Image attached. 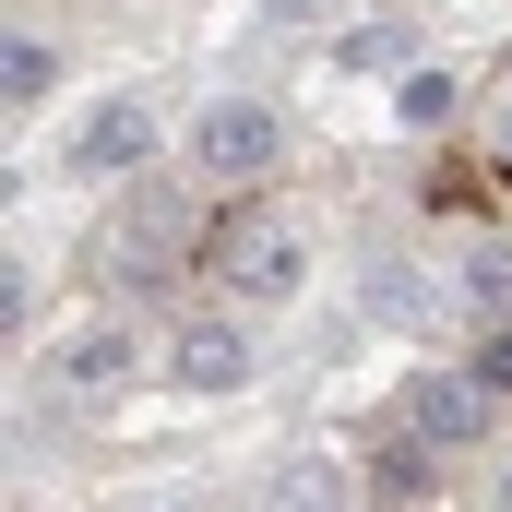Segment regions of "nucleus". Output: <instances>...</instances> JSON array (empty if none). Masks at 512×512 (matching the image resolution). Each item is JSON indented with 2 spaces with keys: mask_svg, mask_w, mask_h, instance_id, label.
I'll list each match as a JSON object with an SVG mask.
<instances>
[{
  "mask_svg": "<svg viewBox=\"0 0 512 512\" xmlns=\"http://www.w3.org/2000/svg\"><path fill=\"white\" fill-rule=\"evenodd\" d=\"M489 167H512V96L489 108Z\"/></svg>",
  "mask_w": 512,
  "mask_h": 512,
  "instance_id": "obj_15",
  "label": "nucleus"
},
{
  "mask_svg": "<svg viewBox=\"0 0 512 512\" xmlns=\"http://www.w3.org/2000/svg\"><path fill=\"white\" fill-rule=\"evenodd\" d=\"M477 382L512 405V322H477Z\"/></svg>",
  "mask_w": 512,
  "mask_h": 512,
  "instance_id": "obj_13",
  "label": "nucleus"
},
{
  "mask_svg": "<svg viewBox=\"0 0 512 512\" xmlns=\"http://www.w3.org/2000/svg\"><path fill=\"white\" fill-rule=\"evenodd\" d=\"M203 239H215V227H191V203H179V191H131V215L108 227V274H120L131 298H155L179 262H203Z\"/></svg>",
  "mask_w": 512,
  "mask_h": 512,
  "instance_id": "obj_4",
  "label": "nucleus"
},
{
  "mask_svg": "<svg viewBox=\"0 0 512 512\" xmlns=\"http://www.w3.org/2000/svg\"><path fill=\"white\" fill-rule=\"evenodd\" d=\"M262 12H274V24H310V12H334V0H262Z\"/></svg>",
  "mask_w": 512,
  "mask_h": 512,
  "instance_id": "obj_16",
  "label": "nucleus"
},
{
  "mask_svg": "<svg viewBox=\"0 0 512 512\" xmlns=\"http://www.w3.org/2000/svg\"><path fill=\"white\" fill-rule=\"evenodd\" d=\"M453 298H465L477 322H512V239H465V262H453Z\"/></svg>",
  "mask_w": 512,
  "mask_h": 512,
  "instance_id": "obj_12",
  "label": "nucleus"
},
{
  "mask_svg": "<svg viewBox=\"0 0 512 512\" xmlns=\"http://www.w3.org/2000/svg\"><path fill=\"white\" fill-rule=\"evenodd\" d=\"M489 512H512V465H501V489H489Z\"/></svg>",
  "mask_w": 512,
  "mask_h": 512,
  "instance_id": "obj_17",
  "label": "nucleus"
},
{
  "mask_svg": "<svg viewBox=\"0 0 512 512\" xmlns=\"http://www.w3.org/2000/svg\"><path fill=\"white\" fill-rule=\"evenodd\" d=\"M167 512H191V501H167Z\"/></svg>",
  "mask_w": 512,
  "mask_h": 512,
  "instance_id": "obj_18",
  "label": "nucleus"
},
{
  "mask_svg": "<svg viewBox=\"0 0 512 512\" xmlns=\"http://www.w3.org/2000/svg\"><path fill=\"white\" fill-rule=\"evenodd\" d=\"M322 72H358V84H393V72H417V24H393V12H358V24H334V36H322Z\"/></svg>",
  "mask_w": 512,
  "mask_h": 512,
  "instance_id": "obj_8",
  "label": "nucleus"
},
{
  "mask_svg": "<svg viewBox=\"0 0 512 512\" xmlns=\"http://www.w3.org/2000/svg\"><path fill=\"white\" fill-rule=\"evenodd\" d=\"M393 120H405V131H453V120H465V72H441V60L393 72Z\"/></svg>",
  "mask_w": 512,
  "mask_h": 512,
  "instance_id": "obj_11",
  "label": "nucleus"
},
{
  "mask_svg": "<svg viewBox=\"0 0 512 512\" xmlns=\"http://www.w3.org/2000/svg\"><path fill=\"white\" fill-rule=\"evenodd\" d=\"M24 322H36V274H24V262H12V274H0V334H12V346H24Z\"/></svg>",
  "mask_w": 512,
  "mask_h": 512,
  "instance_id": "obj_14",
  "label": "nucleus"
},
{
  "mask_svg": "<svg viewBox=\"0 0 512 512\" xmlns=\"http://www.w3.org/2000/svg\"><path fill=\"white\" fill-rule=\"evenodd\" d=\"M203 274H215L227 310H286L310 286V227L286 203H227V227L203 239Z\"/></svg>",
  "mask_w": 512,
  "mask_h": 512,
  "instance_id": "obj_1",
  "label": "nucleus"
},
{
  "mask_svg": "<svg viewBox=\"0 0 512 512\" xmlns=\"http://www.w3.org/2000/svg\"><path fill=\"white\" fill-rule=\"evenodd\" d=\"M48 96H60V48H48V36H0V108L36 120Z\"/></svg>",
  "mask_w": 512,
  "mask_h": 512,
  "instance_id": "obj_10",
  "label": "nucleus"
},
{
  "mask_svg": "<svg viewBox=\"0 0 512 512\" xmlns=\"http://www.w3.org/2000/svg\"><path fill=\"white\" fill-rule=\"evenodd\" d=\"M251 370H262V346H251V322H239V310H191V322L167 334V382L191 393V405L251 393Z\"/></svg>",
  "mask_w": 512,
  "mask_h": 512,
  "instance_id": "obj_5",
  "label": "nucleus"
},
{
  "mask_svg": "<svg viewBox=\"0 0 512 512\" xmlns=\"http://www.w3.org/2000/svg\"><path fill=\"white\" fill-rule=\"evenodd\" d=\"M262 512H358V477H346L334 453H286V465L262 477Z\"/></svg>",
  "mask_w": 512,
  "mask_h": 512,
  "instance_id": "obj_9",
  "label": "nucleus"
},
{
  "mask_svg": "<svg viewBox=\"0 0 512 512\" xmlns=\"http://www.w3.org/2000/svg\"><path fill=\"white\" fill-rule=\"evenodd\" d=\"M191 167H203L215 191H262V179L286 167V108H274V96H215V108L191 120Z\"/></svg>",
  "mask_w": 512,
  "mask_h": 512,
  "instance_id": "obj_2",
  "label": "nucleus"
},
{
  "mask_svg": "<svg viewBox=\"0 0 512 512\" xmlns=\"http://www.w3.org/2000/svg\"><path fill=\"white\" fill-rule=\"evenodd\" d=\"M143 155H155V108H143V96H96V108L72 120V155H60V167H72V179H131Z\"/></svg>",
  "mask_w": 512,
  "mask_h": 512,
  "instance_id": "obj_6",
  "label": "nucleus"
},
{
  "mask_svg": "<svg viewBox=\"0 0 512 512\" xmlns=\"http://www.w3.org/2000/svg\"><path fill=\"white\" fill-rule=\"evenodd\" d=\"M393 417H405V441H429V453H477V441L501 429V393L477 382V358H429Z\"/></svg>",
  "mask_w": 512,
  "mask_h": 512,
  "instance_id": "obj_3",
  "label": "nucleus"
},
{
  "mask_svg": "<svg viewBox=\"0 0 512 512\" xmlns=\"http://www.w3.org/2000/svg\"><path fill=\"white\" fill-rule=\"evenodd\" d=\"M131 370H143V334H131L120 310H108V322H72V334L48 346V382L60 393H120Z\"/></svg>",
  "mask_w": 512,
  "mask_h": 512,
  "instance_id": "obj_7",
  "label": "nucleus"
}]
</instances>
